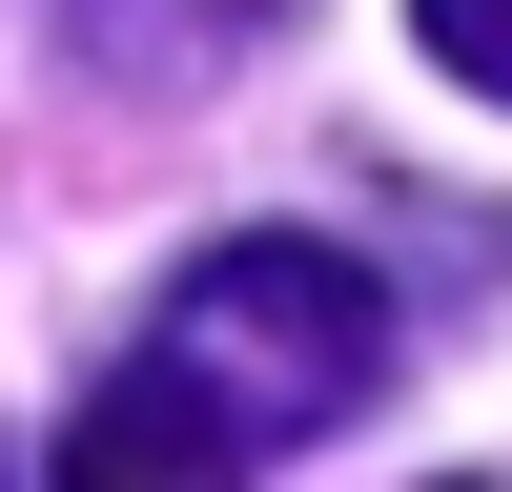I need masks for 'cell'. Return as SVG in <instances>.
<instances>
[{"label": "cell", "instance_id": "obj_2", "mask_svg": "<svg viewBox=\"0 0 512 492\" xmlns=\"http://www.w3.org/2000/svg\"><path fill=\"white\" fill-rule=\"evenodd\" d=\"M41 492H246V451H226V431H205V410H185V390H164V369H144V349H123V369H103V390H82V410H62V451H41Z\"/></svg>", "mask_w": 512, "mask_h": 492}, {"label": "cell", "instance_id": "obj_3", "mask_svg": "<svg viewBox=\"0 0 512 492\" xmlns=\"http://www.w3.org/2000/svg\"><path fill=\"white\" fill-rule=\"evenodd\" d=\"M41 21H62L82 62H123V82H205V62H246L287 0H41Z\"/></svg>", "mask_w": 512, "mask_h": 492}, {"label": "cell", "instance_id": "obj_5", "mask_svg": "<svg viewBox=\"0 0 512 492\" xmlns=\"http://www.w3.org/2000/svg\"><path fill=\"white\" fill-rule=\"evenodd\" d=\"M451 492H492V472H451Z\"/></svg>", "mask_w": 512, "mask_h": 492}, {"label": "cell", "instance_id": "obj_4", "mask_svg": "<svg viewBox=\"0 0 512 492\" xmlns=\"http://www.w3.org/2000/svg\"><path fill=\"white\" fill-rule=\"evenodd\" d=\"M410 41H431V62L472 82V103H492V82H512V0H410Z\"/></svg>", "mask_w": 512, "mask_h": 492}, {"label": "cell", "instance_id": "obj_1", "mask_svg": "<svg viewBox=\"0 0 512 492\" xmlns=\"http://www.w3.org/2000/svg\"><path fill=\"white\" fill-rule=\"evenodd\" d=\"M144 369L267 472V451L349 431V410L390 390V287H369L349 246H308V226H246V246H205V267L144 308Z\"/></svg>", "mask_w": 512, "mask_h": 492}, {"label": "cell", "instance_id": "obj_6", "mask_svg": "<svg viewBox=\"0 0 512 492\" xmlns=\"http://www.w3.org/2000/svg\"><path fill=\"white\" fill-rule=\"evenodd\" d=\"M0 492H21V472H0Z\"/></svg>", "mask_w": 512, "mask_h": 492}]
</instances>
